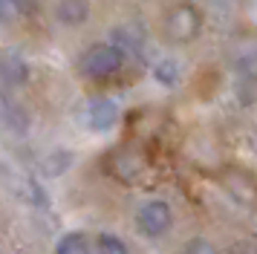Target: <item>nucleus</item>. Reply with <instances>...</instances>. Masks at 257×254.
Listing matches in <instances>:
<instances>
[{"label":"nucleus","mask_w":257,"mask_h":254,"mask_svg":"<svg viewBox=\"0 0 257 254\" xmlns=\"http://www.w3.org/2000/svg\"><path fill=\"white\" fill-rule=\"evenodd\" d=\"M182 254H220V251H217V248H214L208 240H202V237H194V240L185 245V251H182Z\"/></svg>","instance_id":"2eb2a0df"},{"label":"nucleus","mask_w":257,"mask_h":254,"mask_svg":"<svg viewBox=\"0 0 257 254\" xmlns=\"http://www.w3.org/2000/svg\"><path fill=\"white\" fill-rule=\"evenodd\" d=\"M225 188H228V194L237 199V202H243V205H257V185L254 179L243 171H228L225 173Z\"/></svg>","instance_id":"0eeeda50"},{"label":"nucleus","mask_w":257,"mask_h":254,"mask_svg":"<svg viewBox=\"0 0 257 254\" xmlns=\"http://www.w3.org/2000/svg\"><path fill=\"white\" fill-rule=\"evenodd\" d=\"M171 225H174V211H171V205L165 199H148L136 211V228L148 240H156V237L168 234Z\"/></svg>","instance_id":"7ed1b4c3"},{"label":"nucleus","mask_w":257,"mask_h":254,"mask_svg":"<svg viewBox=\"0 0 257 254\" xmlns=\"http://www.w3.org/2000/svg\"><path fill=\"white\" fill-rule=\"evenodd\" d=\"M3 124L9 127L12 133H26L29 127V115L21 104H15L12 98H3Z\"/></svg>","instance_id":"1a4fd4ad"},{"label":"nucleus","mask_w":257,"mask_h":254,"mask_svg":"<svg viewBox=\"0 0 257 254\" xmlns=\"http://www.w3.org/2000/svg\"><path fill=\"white\" fill-rule=\"evenodd\" d=\"M95 254H130L127 245L116 234H98L95 237Z\"/></svg>","instance_id":"f8f14e48"},{"label":"nucleus","mask_w":257,"mask_h":254,"mask_svg":"<svg viewBox=\"0 0 257 254\" xmlns=\"http://www.w3.org/2000/svg\"><path fill=\"white\" fill-rule=\"evenodd\" d=\"M162 29L171 44H191L202 32V15L194 3H176L174 9H168V15H165Z\"/></svg>","instance_id":"f03ea898"},{"label":"nucleus","mask_w":257,"mask_h":254,"mask_svg":"<svg viewBox=\"0 0 257 254\" xmlns=\"http://www.w3.org/2000/svg\"><path fill=\"white\" fill-rule=\"evenodd\" d=\"M84 121L95 133L113 130L118 121V104L110 101V98H90L87 101V110H84Z\"/></svg>","instance_id":"20e7f679"},{"label":"nucleus","mask_w":257,"mask_h":254,"mask_svg":"<svg viewBox=\"0 0 257 254\" xmlns=\"http://www.w3.org/2000/svg\"><path fill=\"white\" fill-rule=\"evenodd\" d=\"M153 78L165 84V87H174L176 81H179V64H176L174 58H162L156 67H153Z\"/></svg>","instance_id":"9b49d317"},{"label":"nucleus","mask_w":257,"mask_h":254,"mask_svg":"<svg viewBox=\"0 0 257 254\" xmlns=\"http://www.w3.org/2000/svg\"><path fill=\"white\" fill-rule=\"evenodd\" d=\"M24 12H26V0H0V21L6 26L15 23Z\"/></svg>","instance_id":"ddd939ff"},{"label":"nucleus","mask_w":257,"mask_h":254,"mask_svg":"<svg viewBox=\"0 0 257 254\" xmlns=\"http://www.w3.org/2000/svg\"><path fill=\"white\" fill-rule=\"evenodd\" d=\"M70 162H72L70 153H52V156H47V159H44V171H47L49 176H58V173L70 165Z\"/></svg>","instance_id":"4468645a"},{"label":"nucleus","mask_w":257,"mask_h":254,"mask_svg":"<svg viewBox=\"0 0 257 254\" xmlns=\"http://www.w3.org/2000/svg\"><path fill=\"white\" fill-rule=\"evenodd\" d=\"M121 67H124V52H121V46H116L113 41H110V44L90 46L81 55V61H78L81 75L84 78H93V81L113 78V75L121 72Z\"/></svg>","instance_id":"f257e3e1"},{"label":"nucleus","mask_w":257,"mask_h":254,"mask_svg":"<svg viewBox=\"0 0 257 254\" xmlns=\"http://www.w3.org/2000/svg\"><path fill=\"white\" fill-rule=\"evenodd\" d=\"M26 75H29V69H26V61L18 52H6L3 61H0V78H3V87L6 90H12V87H21L26 84Z\"/></svg>","instance_id":"6e6552de"},{"label":"nucleus","mask_w":257,"mask_h":254,"mask_svg":"<svg viewBox=\"0 0 257 254\" xmlns=\"http://www.w3.org/2000/svg\"><path fill=\"white\" fill-rule=\"evenodd\" d=\"M55 254H90V242H87V237L81 231H70V234H64L58 240Z\"/></svg>","instance_id":"9d476101"},{"label":"nucleus","mask_w":257,"mask_h":254,"mask_svg":"<svg viewBox=\"0 0 257 254\" xmlns=\"http://www.w3.org/2000/svg\"><path fill=\"white\" fill-rule=\"evenodd\" d=\"M113 44L121 46L124 55H145L148 38H145V29L142 26H136V23H121V26L113 29Z\"/></svg>","instance_id":"39448f33"},{"label":"nucleus","mask_w":257,"mask_h":254,"mask_svg":"<svg viewBox=\"0 0 257 254\" xmlns=\"http://www.w3.org/2000/svg\"><path fill=\"white\" fill-rule=\"evenodd\" d=\"M90 0H58L55 3V21L67 29H75V26H84L87 18H90Z\"/></svg>","instance_id":"423d86ee"}]
</instances>
